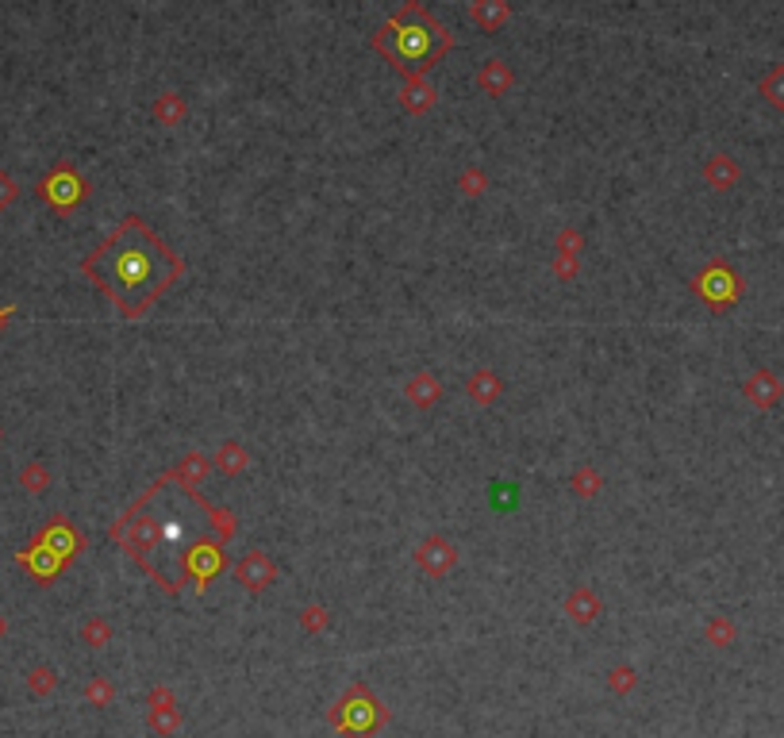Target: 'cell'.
Wrapping results in <instances>:
<instances>
[{"instance_id":"obj_2","label":"cell","mask_w":784,"mask_h":738,"mask_svg":"<svg viewBox=\"0 0 784 738\" xmlns=\"http://www.w3.org/2000/svg\"><path fill=\"white\" fill-rule=\"evenodd\" d=\"M373 47H377V54L389 62L392 70H400L408 81H416V77H423L435 62H442L450 54L454 35L423 4L408 0V4L396 8V16H389L385 24L377 27Z\"/></svg>"},{"instance_id":"obj_17","label":"cell","mask_w":784,"mask_h":738,"mask_svg":"<svg viewBox=\"0 0 784 738\" xmlns=\"http://www.w3.org/2000/svg\"><path fill=\"white\" fill-rule=\"evenodd\" d=\"M761 93L773 100V104H781V108H784V66H777L773 74L761 81Z\"/></svg>"},{"instance_id":"obj_7","label":"cell","mask_w":784,"mask_h":738,"mask_svg":"<svg viewBox=\"0 0 784 738\" xmlns=\"http://www.w3.org/2000/svg\"><path fill=\"white\" fill-rule=\"evenodd\" d=\"M458 562V554H454V546L442 539H427L423 546H419V566L427 569V573H435V577H442L446 569Z\"/></svg>"},{"instance_id":"obj_16","label":"cell","mask_w":784,"mask_h":738,"mask_svg":"<svg viewBox=\"0 0 784 738\" xmlns=\"http://www.w3.org/2000/svg\"><path fill=\"white\" fill-rule=\"evenodd\" d=\"M708 177L715 181V189H727V185L738 177V166H731L727 158H715V162L708 166Z\"/></svg>"},{"instance_id":"obj_10","label":"cell","mask_w":784,"mask_h":738,"mask_svg":"<svg viewBox=\"0 0 784 738\" xmlns=\"http://www.w3.org/2000/svg\"><path fill=\"white\" fill-rule=\"evenodd\" d=\"M43 546H47V550H54L58 558H70V554L77 550V539H74V531H70L62 519H54V527H50L47 535H43Z\"/></svg>"},{"instance_id":"obj_1","label":"cell","mask_w":784,"mask_h":738,"mask_svg":"<svg viewBox=\"0 0 784 738\" xmlns=\"http://www.w3.org/2000/svg\"><path fill=\"white\" fill-rule=\"evenodd\" d=\"M81 270L89 273V281L120 308V316L139 320L158 304V296L185 273V262L139 216H127L81 262Z\"/></svg>"},{"instance_id":"obj_13","label":"cell","mask_w":784,"mask_h":738,"mask_svg":"<svg viewBox=\"0 0 784 738\" xmlns=\"http://www.w3.org/2000/svg\"><path fill=\"white\" fill-rule=\"evenodd\" d=\"M477 81H481V89H489L492 97H500V93L508 89V81H512V77H508V70L500 66V58H492L489 66L477 74Z\"/></svg>"},{"instance_id":"obj_15","label":"cell","mask_w":784,"mask_h":738,"mask_svg":"<svg viewBox=\"0 0 784 738\" xmlns=\"http://www.w3.org/2000/svg\"><path fill=\"white\" fill-rule=\"evenodd\" d=\"M473 20L485 27V31H492V27H500L504 20H508V8H504V4H492V8L473 4Z\"/></svg>"},{"instance_id":"obj_8","label":"cell","mask_w":784,"mask_h":738,"mask_svg":"<svg viewBox=\"0 0 784 738\" xmlns=\"http://www.w3.org/2000/svg\"><path fill=\"white\" fill-rule=\"evenodd\" d=\"M208 469H212V462H208L204 454H189V458L173 469V473H166V481H181V485H185L189 492H196V481H200Z\"/></svg>"},{"instance_id":"obj_3","label":"cell","mask_w":784,"mask_h":738,"mask_svg":"<svg viewBox=\"0 0 784 738\" xmlns=\"http://www.w3.org/2000/svg\"><path fill=\"white\" fill-rule=\"evenodd\" d=\"M331 719L343 727L346 735H373V727L381 723V704L366 689H350L343 704L331 712Z\"/></svg>"},{"instance_id":"obj_9","label":"cell","mask_w":784,"mask_h":738,"mask_svg":"<svg viewBox=\"0 0 784 738\" xmlns=\"http://www.w3.org/2000/svg\"><path fill=\"white\" fill-rule=\"evenodd\" d=\"M400 100H404V108H408V112H416L419 116V112H427V108L435 104V89H431L423 77H416V81H408V89L400 93Z\"/></svg>"},{"instance_id":"obj_14","label":"cell","mask_w":784,"mask_h":738,"mask_svg":"<svg viewBox=\"0 0 784 738\" xmlns=\"http://www.w3.org/2000/svg\"><path fill=\"white\" fill-rule=\"evenodd\" d=\"M24 562H31V569H35L39 577H54V573H58V566H62V558H58L54 550H47V546H39V550L24 554Z\"/></svg>"},{"instance_id":"obj_11","label":"cell","mask_w":784,"mask_h":738,"mask_svg":"<svg viewBox=\"0 0 784 738\" xmlns=\"http://www.w3.org/2000/svg\"><path fill=\"white\" fill-rule=\"evenodd\" d=\"M47 193L54 204H74L77 197H81V185H77V177H70V173H62V177H50L47 181Z\"/></svg>"},{"instance_id":"obj_5","label":"cell","mask_w":784,"mask_h":738,"mask_svg":"<svg viewBox=\"0 0 784 738\" xmlns=\"http://www.w3.org/2000/svg\"><path fill=\"white\" fill-rule=\"evenodd\" d=\"M235 577H239V585H246L250 592H262L273 577H277V566H273V558L266 550H250L243 562L235 566Z\"/></svg>"},{"instance_id":"obj_4","label":"cell","mask_w":784,"mask_h":738,"mask_svg":"<svg viewBox=\"0 0 784 738\" xmlns=\"http://www.w3.org/2000/svg\"><path fill=\"white\" fill-rule=\"evenodd\" d=\"M223 566H227V554H223L220 539H196L181 558V573L196 581V589H204L216 573H223Z\"/></svg>"},{"instance_id":"obj_12","label":"cell","mask_w":784,"mask_h":738,"mask_svg":"<svg viewBox=\"0 0 784 738\" xmlns=\"http://www.w3.org/2000/svg\"><path fill=\"white\" fill-rule=\"evenodd\" d=\"M746 393L754 396V404H761V408H765V404H773V400L781 396V385L773 381V373H765V369H761L758 377L746 385Z\"/></svg>"},{"instance_id":"obj_6","label":"cell","mask_w":784,"mask_h":738,"mask_svg":"<svg viewBox=\"0 0 784 738\" xmlns=\"http://www.w3.org/2000/svg\"><path fill=\"white\" fill-rule=\"evenodd\" d=\"M696 289L708 296L711 304H727V300H735V293H738V277L731 270H723V266H711L708 273H700Z\"/></svg>"}]
</instances>
